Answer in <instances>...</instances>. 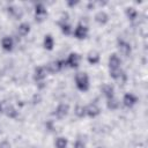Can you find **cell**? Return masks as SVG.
I'll list each match as a JSON object with an SVG mask.
<instances>
[{"mask_svg": "<svg viewBox=\"0 0 148 148\" xmlns=\"http://www.w3.org/2000/svg\"><path fill=\"white\" fill-rule=\"evenodd\" d=\"M75 86L80 91H88L90 88V80L86 72H77L74 76Z\"/></svg>", "mask_w": 148, "mask_h": 148, "instance_id": "1", "label": "cell"}, {"mask_svg": "<svg viewBox=\"0 0 148 148\" xmlns=\"http://www.w3.org/2000/svg\"><path fill=\"white\" fill-rule=\"evenodd\" d=\"M47 17V9L44 6V3L39 2L35 5V20L36 22H44Z\"/></svg>", "mask_w": 148, "mask_h": 148, "instance_id": "2", "label": "cell"}, {"mask_svg": "<svg viewBox=\"0 0 148 148\" xmlns=\"http://www.w3.org/2000/svg\"><path fill=\"white\" fill-rule=\"evenodd\" d=\"M45 67H46V69H47L49 73L56 74V73H59L60 71H62L67 66H66V61L62 60V59H60V60H54V61L49 62Z\"/></svg>", "mask_w": 148, "mask_h": 148, "instance_id": "3", "label": "cell"}, {"mask_svg": "<svg viewBox=\"0 0 148 148\" xmlns=\"http://www.w3.org/2000/svg\"><path fill=\"white\" fill-rule=\"evenodd\" d=\"M88 34H89V29L86 24H82V23H79L74 29H73V36L76 38V39H86L88 37Z\"/></svg>", "mask_w": 148, "mask_h": 148, "instance_id": "4", "label": "cell"}, {"mask_svg": "<svg viewBox=\"0 0 148 148\" xmlns=\"http://www.w3.org/2000/svg\"><path fill=\"white\" fill-rule=\"evenodd\" d=\"M66 61V66L69 67V68H77L80 66V62H81V57L79 53L76 52H72L68 54L67 59L65 60Z\"/></svg>", "mask_w": 148, "mask_h": 148, "instance_id": "5", "label": "cell"}, {"mask_svg": "<svg viewBox=\"0 0 148 148\" xmlns=\"http://www.w3.org/2000/svg\"><path fill=\"white\" fill-rule=\"evenodd\" d=\"M117 47H118V51L120 52V54H123L125 57H128L131 54V52H132V47H131L130 43L126 42L123 38H118V40H117Z\"/></svg>", "mask_w": 148, "mask_h": 148, "instance_id": "6", "label": "cell"}, {"mask_svg": "<svg viewBox=\"0 0 148 148\" xmlns=\"http://www.w3.org/2000/svg\"><path fill=\"white\" fill-rule=\"evenodd\" d=\"M138 101H139L138 96L134 95L133 92H126V94L123 96V99H121L124 106H126V108H128V109L133 108V106L138 103Z\"/></svg>", "mask_w": 148, "mask_h": 148, "instance_id": "7", "label": "cell"}, {"mask_svg": "<svg viewBox=\"0 0 148 148\" xmlns=\"http://www.w3.org/2000/svg\"><path fill=\"white\" fill-rule=\"evenodd\" d=\"M47 74H49V72H47V69H46L45 66H38L34 71V80L37 83L38 82H42V81H44L46 79Z\"/></svg>", "mask_w": 148, "mask_h": 148, "instance_id": "8", "label": "cell"}, {"mask_svg": "<svg viewBox=\"0 0 148 148\" xmlns=\"http://www.w3.org/2000/svg\"><path fill=\"white\" fill-rule=\"evenodd\" d=\"M68 112H69V105L67 103H60L54 110V116L58 119H62L68 114Z\"/></svg>", "mask_w": 148, "mask_h": 148, "instance_id": "9", "label": "cell"}, {"mask_svg": "<svg viewBox=\"0 0 148 148\" xmlns=\"http://www.w3.org/2000/svg\"><path fill=\"white\" fill-rule=\"evenodd\" d=\"M99 113H101V109L95 103H90V104L86 105V116H88L90 118H95Z\"/></svg>", "mask_w": 148, "mask_h": 148, "instance_id": "10", "label": "cell"}, {"mask_svg": "<svg viewBox=\"0 0 148 148\" xmlns=\"http://www.w3.org/2000/svg\"><path fill=\"white\" fill-rule=\"evenodd\" d=\"M1 47L6 52H10L14 49V39L10 36H5L1 39Z\"/></svg>", "mask_w": 148, "mask_h": 148, "instance_id": "11", "label": "cell"}, {"mask_svg": "<svg viewBox=\"0 0 148 148\" xmlns=\"http://www.w3.org/2000/svg\"><path fill=\"white\" fill-rule=\"evenodd\" d=\"M108 65H109V68H120V66H121V59L119 58V56L117 53H112L109 57Z\"/></svg>", "mask_w": 148, "mask_h": 148, "instance_id": "12", "label": "cell"}, {"mask_svg": "<svg viewBox=\"0 0 148 148\" xmlns=\"http://www.w3.org/2000/svg\"><path fill=\"white\" fill-rule=\"evenodd\" d=\"M101 91L105 96L106 99H109L111 97H114V87L112 84H110V83H104L101 87Z\"/></svg>", "mask_w": 148, "mask_h": 148, "instance_id": "13", "label": "cell"}, {"mask_svg": "<svg viewBox=\"0 0 148 148\" xmlns=\"http://www.w3.org/2000/svg\"><path fill=\"white\" fill-rule=\"evenodd\" d=\"M95 21L97 22V23H99V24H106L108 22H109V15H108V13L106 12H104V10H99V12H97L96 14H95Z\"/></svg>", "mask_w": 148, "mask_h": 148, "instance_id": "14", "label": "cell"}, {"mask_svg": "<svg viewBox=\"0 0 148 148\" xmlns=\"http://www.w3.org/2000/svg\"><path fill=\"white\" fill-rule=\"evenodd\" d=\"M43 46H44V49L47 50V51L53 50V47H54V38L52 37V35L47 34V35L44 36V39H43Z\"/></svg>", "mask_w": 148, "mask_h": 148, "instance_id": "15", "label": "cell"}, {"mask_svg": "<svg viewBox=\"0 0 148 148\" xmlns=\"http://www.w3.org/2000/svg\"><path fill=\"white\" fill-rule=\"evenodd\" d=\"M30 30H31V28H30V24H29L28 22H22V23H20L18 27H17V34H18L20 36H22V37L28 36L29 32H30Z\"/></svg>", "mask_w": 148, "mask_h": 148, "instance_id": "16", "label": "cell"}, {"mask_svg": "<svg viewBox=\"0 0 148 148\" xmlns=\"http://www.w3.org/2000/svg\"><path fill=\"white\" fill-rule=\"evenodd\" d=\"M101 60V57H99V53L96 52V51H90L87 56V61L90 64V65H96L98 64Z\"/></svg>", "mask_w": 148, "mask_h": 148, "instance_id": "17", "label": "cell"}, {"mask_svg": "<svg viewBox=\"0 0 148 148\" xmlns=\"http://www.w3.org/2000/svg\"><path fill=\"white\" fill-rule=\"evenodd\" d=\"M119 105H120L119 99L116 98V97H111V98L106 99V108H108L109 110H111V111L117 110V109L119 108Z\"/></svg>", "mask_w": 148, "mask_h": 148, "instance_id": "18", "label": "cell"}, {"mask_svg": "<svg viewBox=\"0 0 148 148\" xmlns=\"http://www.w3.org/2000/svg\"><path fill=\"white\" fill-rule=\"evenodd\" d=\"M3 112H5V114H6L8 118H12V119H15V118L17 117V114H18V111H17L13 105H7V106L5 108V110H3Z\"/></svg>", "mask_w": 148, "mask_h": 148, "instance_id": "19", "label": "cell"}, {"mask_svg": "<svg viewBox=\"0 0 148 148\" xmlns=\"http://www.w3.org/2000/svg\"><path fill=\"white\" fill-rule=\"evenodd\" d=\"M125 14H126V17L130 21H134V20L138 18V10L134 7H127L125 9Z\"/></svg>", "mask_w": 148, "mask_h": 148, "instance_id": "20", "label": "cell"}, {"mask_svg": "<svg viewBox=\"0 0 148 148\" xmlns=\"http://www.w3.org/2000/svg\"><path fill=\"white\" fill-rule=\"evenodd\" d=\"M68 146V140L65 136H58L54 140V147L56 148H67Z\"/></svg>", "mask_w": 148, "mask_h": 148, "instance_id": "21", "label": "cell"}, {"mask_svg": "<svg viewBox=\"0 0 148 148\" xmlns=\"http://www.w3.org/2000/svg\"><path fill=\"white\" fill-rule=\"evenodd\" d=\"M123 73H124V71L121 69V67H120V68H109V75H110L114 81H117V80L121 76Z\"/></svg>", "mask_w": 148, "mask_h": 148, "instance_id": "22", "label": "cell"}, {"mask_svg": "<svg viewBox=\"0 0 148 148\" xmlns=\"http://www.w3.org/2000/svg\"><path fill=\"white\" fill-rule=\"evenodd\" d=\"M74 113L77 118H84L86 117V106L81 105V104H77L74 108Z\"/></svg>", "mask_w": 148, "mask_h": 148, "instance_id": "23", "label": "cell"}, {"mask_svg": "<svg viewBox=\"0 0 148 148\" xmlns=\"http://www.w3.org/2000/svg\"><path fill=\"white\" fill-rule=\"evenodd\" d=\"M8 13H9L12 16H14L15 18H20V17L22 16V14H23L22 9H21V8H17V7H9V8H8Z\"/></svg>", "mask_w": 148, "mask_h": 148, "instance_id": "24", "label": "cell"}, {"mask_svg": "<svg viewBox=\"0 0 148 148\" xmlns=\"http://www.w3.org/2000/svg\"><path fill=\"white\" fill-rule=\"evenodd\" d=\"M60 29H61V32L64 34V35H71V34H73V28H72V25L67 22V23H64V24H61L60 25Z\"/></svg>", "mask_w": 148, "mask_h": 148, "instance_id": "25", "label": "cell"}, {"mask_svg": "<svg viewBox=\"0 0 148 148\" xmlns=\"http://www.w3.org/2000/svg\"><path fill=\"white\" fill-rule=\"evenodd\" d=\"M73 148H86V143L83 141H81V140H76L74 146H73Z\"/></svg>", "mask_w": 148, "mask_h": 148, "instance_id": "26", "label": "cell"}, {"mask_svg": "<svg viewBox=\"0 0 148 148\" xmlns=\"http://www.w3.org/2000/svg\"><path fill=\"white\" fill-rule=\"evenodd\" d=\"M126 80H127V76H126V73L124 72V73L121 74V76H120V77L117 80V82H118L119 84H124V83L126 82Z\"/></svg>", "mask_w": 148, "mask_h": 148, "instance_id": "27", "label": "cell"}, {"mask_svg": "<svg viewBox=\"0 0 148 148\" xmlns=\"http://www.w3.org/2000/svg\"><path fill=\"white\" fill-rule=\"evenodd\" d=\"M0 148H12V145H10L9 141L3 140V141L0 142Z\"/></svg>", "mask_w": 148, "mask_h": 148, "instance_id": "28", "label": "cell"}, {"mask_svg": "<svg viewBox=\"0 0 148 148\" xmlns=\"http://www.w3.org/2000/svg\"><path fill=\"white\" fill-rule=\"evenodd\" d=\"M76 3H77L76 1H75V2H67V5H69V6H75Z\"/></svg>", "mask_w": 148, "mask_h": 148, "instance_id": "29", "label": "cell"}, {"mask_svg": "<svg viewBox=\"0 0 148 148\" xmlns=\"http://www.w3.org/2000/svg\"><path fill=\"white\" fill-rule=\"evenodd\" d=\"M0 111H1V105H0Z\"/></svg>", "mask_w": 148, "mask_h": 148, "instance_id": "30", "label": "cell"}]
</instances>
